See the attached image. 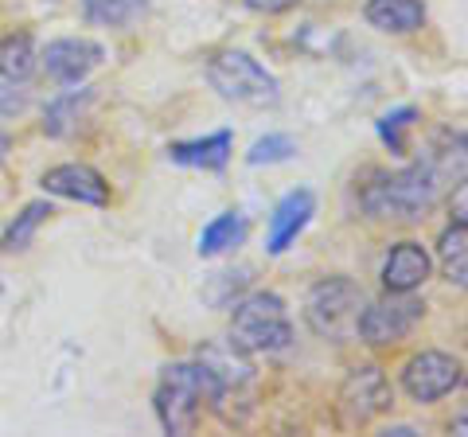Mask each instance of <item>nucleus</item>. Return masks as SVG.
I'll return each instance as SVG.
<instances>
[{
  "label": "nucleus",
  "instance_id": "4be33fe9",
  "mask_svg": "<svg viewBox=\"0 0 468 437\" xmlns=\"http://www.w3.org/2000/svg\"><path fill=\"white\" fill-rule=\"evenodd\" d=\"M414 122H418V110L414 106H402V110H390V113H383L378 118V137H383V144L390 153H406V129H414Z\"/></svg>",
  "mask_w": 468,
  "mask_h": 437
},
{
  "label": "nucleus",
  "instance_id": "0eeeda50",
  "mask_svg": "<svg viewBox=\"0 0 468 437\" xmlns=\"http://www.w3.org/2000/svg\"><path fill=\"white\" fill-rule=\"evenodd\" d=\"M399 383L414 402L430 406V402H441L464 383V368L457 356L441 352V347H421V352H414L402 363Z\"/></svg>",
  "mask_w": 468,
  "mask_h": 437
},
{
  "label": "nucleus",
  "instance_id": "f3484780",
  "mask_svg": "<svg viewBox=\"0 0 468 437\" xmlns=\"http://www.w3.org/2000/svg\"><path fill=\"white\" fill-rule=\"evenodd\" d=\"M242 239H246V218L239 211L215 215L211 223L203 227V235H199V258L227 254V250H234V246H242Z\"/></svg>",
  "mask_w": 468,
  "mask_h": 437
},
{
  "label": "nucleus",
  "instance_id": "9b49d317",
  "mask_svg": "<svg viewBox=\"0 0 468 437\" xmlns=\"http://www.w3.org/2000/svg\"><path fill=\"white\" fill-rule=\"evenodd\" d=\"M430 273H433V254L421 242L406 239V242L390 246V254L383 258L378 278H383L387 293H414V289H421L430 282Z\"/></svg>",
  "mask_w": 468,
  "mask_h": 437
},
{
  "label": "nucleus",
  "instance_id": "f03ea898",
  "mask_svg": "<svg viewBox=\"0 0 468 437\" xmlns=\"http://www.w3.org/2000/svg\"><path fill=\"white\" fill-rule=\"evenodd\" d=\"M218 402H223V395H218L215 375L199 359L168 363L153 390V410L160 418V426H165V433H176V437L196 433V426L203 421V410Z\"/></svg>",
  "mask_w": 468,
  "mask_h": 437
},
{
  "label": "nucleus",
  "instance_id": "2eb2a0df",
  "mask_svg": "<svg viewBox=\"0 0 468 437\" xmlns=\"http://www.w3.org/2000/svg\"><path fill=\"white\" fill-rule=\"evenodd\" d=\"M90 106H94V86L79 82V91H63L58 98L48 101V110H43V133L48 137L79 133V125L86 122V110Z\"/></svg>",
  "mask_w": 468,
  "mask_h": 437
},
{
  "label": "nucleus",
  "instance_id": "7ed1b4c3",
  "mask_svg": "<svg viewBox=\"0 0 468 437\" xmlns=\"http://www.w3.org/2000/svg\"><path fill=\"white\" fill-rule=\"evenodd\" d=\"M230 344H239L246 356H273L292 344V320L285 301L277 293H246L230 309Z\"/></svg>",
  "mask_w": 468,
  "mask_h": 437
},
{
  "label": "nucleus",
  "instance_id": "423d86ee",
  "mask_svg": "<svg viewBox=\"0 0 468 437\" xmlns=\"http://www.w3.org/2000/svg\"><path fill=\"white\" fill-rule=\"evenodd\" d=\"M426 304L414 301V293H387L383 301H367L359 313L356 336L371 347H394L410 340V332L421 325Z\"/></svg>",
  "mask_w": 468,
  "mask_h": 437
},
{
  "label": "nucleus",
  "instance_id": "412c9836",
  "mask_svg": "<svg viewBox=\"0 0 468 437\" xmlns=\"http://www.w3.org/2000/svg\"><path fill=\"white\" fill-rule=\"evenodd\" d=\"M297 156V141H292L289 133H266V137H258L250 144V153H246V165H285V160Z\"/></svg>",
  "mask_w": 468,
  "mask_h": 437
},
{
  "label": "nucleus",
  "instance_id": "39448f33",
  "mask_svg": "<svg viewBox=\"0 0 468 437\" xmlns=\"http://www.w3.org/2000/svg\"><path fill=\"white\" fill-rule=\"evenodd\" d=\"M207 82L211 91H218V98L239 101V106H250V110L277 106V98H282V86H277L270 70L250 51H234V48L211 55Z\"/></svg>",
  "mask_w": 468,
  "mask_h": 437
},
{
  "label": "nucleus",
  "instance_id": "1a4fd4ad",
  "mask_svg": "<svg viewBox=\"0 0 468 437\" xmlns=\"http://www.w3.org/2000/svg\"><path fill=\"white\" fill-rule=\"evenodd\" d=\"M48 70V79L58 86H79L90 79V70L101 67L106 59V48L98 39H82V36H63V39H51L43 55H36Z\"/></svg>",
  "mask_w": 468,
  "mask_h": 437
},
{
  "label": "nucleus",
  "instance_id": "a211bd4d",
  "mask_svg": "<svg viewBox=\"0 0 468 437\" xmlns=\"http://www.w3.org/2000/svg\"><path fill=\"white\" fill-rule=\"evenodd\" d=\"M437 261H441V270H445V278L452 285H461L468 282V230L464 223H452L441 230V239H437Z\"/></svg>",
  "mask_w": 468,
  "mask_h": 437
},
{
  "label": "nucleus",
  "instance_id": "b1692460",
  "mask_svg": "<svg viewBox=\"0 0 468 437\" xmlns=\"http://www.w3.org/2000/svg\"><path fill=\"white\" fill-rule=\"evenodd\" d=\"M250 8H258V12H285V8H292L297 0H246Z\"/></svg>",
  "mask_w": 468,
  "mask_h": 437
},
{
  "label": "nucleus",
  "instance_id": "f8f14e48",
  "mask_svg": "<svg viewBox=\"0 0 468 437\" xmlns=\"http://www.w3.org/2000/svg\"><path fill=\"white\" fill-rule=\"evenodd\" d=\"M316 215V196L309 187H297V192H289L282 203L273 208L270 215V230H266V250L270 254H285L297 235L304 227H309V218Z\"/></svg>",
  "mask_w": 468,
  "mask_h": 437
},
{
  "label": "nucleus",
  "instance_id": "4468645a",
  "mask_svg": "<svg viewBox=\"0 0 468 437\" xmlns=\"http://www.w3.org/2000/svg\"><path fill=\"white\" fill-rule=\"evenodd\" d=\"M363 16H367L375 32L410 36L426 24V0H367Z\"/></svg>",
  "mask_w": 468,
  "mask_h": 437
},
{
  "label": "nucleus",
  "instance_id": "dca6fc26",
  "mask_svg": "<svg viewBox=\"0 0 468 437\" xmlns=\"http://www.w3.org/2000/svg\"><path fill=\"white\" fill-rule=\"evenodd\" d=\"M51 215H55V208H51L48 199L24 203L20 215L12 218V223L5 227V235H0V250H5V254H20V250H27V246H32V239H36V230L48 223Z\"/></svg>",
  "mask_w": 468,
  "mask_h": 437
},
{
  "label": "nucleus",
  "instance_id": "9d476101",
  "mask_svg": "<svg viewBox=\"0 0 468 437\" xmlns=\"http://www.w3.org/2000/svg\"><path fill=\"white\" fill-rule=\"evenodd\" d=\"M39 184H43V192L58 196V199L90 203V208H106V203H110V184H106V176H101L98 168H90V165H79V160L48 168Z\"/></svg>",
  "mask_w": 468,
  "mask_h": 437
},
{
  "label": "nucleus",
  "instance_id": "5701e85b",
  "mask_svg": "<svg viewBox=\"0 0 468 437\" xmlns=\"http://www.w3.org/2000/svg\"><path fill=\"white\" fill-rule=\"evenodd\" d=\"M27 106H32V91L24 82L5 79V86H0V118H20Z\"/></svg>",
  "mask_w": 468,
  "mask_h": 437
},
{
  "label": "nucleus",
  "instance_id": "6ab92c4d",
  "mask_svg": "<svg viewBox=\"0 0 468 437\" xmlns=\"http://www.w3.org/2000/svg\"><path fill=\"white\" fill-rule=\"evenodd\" d=\"M149 12V0H82V16L94 27H129Z\"/></svg>",
  "mask_w": 468,
  "mask_h": 437
},
{
  "label": "nucleus",
  "instance_id": "393cba45",
  "mask_svg": "<svg viewBox=\"0 0 468 437\" xmlns=\"http://www.w3.org/2000/svg\"><path fill=\"white\" fill-rule=\"evenodd\" d=\"M0 8H5V0H0Z\"/></svg>",
  "mask_w": 468,
  "mask_h": 437
},
{
  "label": "nucleus",
  "instance_id": "f257e3e1",
  "mask_svg": "<svg viewBox=\"0 0 468 437\" xmlns=\"http://www.w3.org/2000/svg\"><path fill=\"white\" fill-rule=\"evenodd\" d=\"M457 184H464V133L461 129H441V133H433L426 153L414 165L399 172H371L367 184L359 187V203L371 218L418 223Z\"/></svg>",
  "mask_w": 468,
  "mask_h": 437
},
{
  "label": "nucleus",
  "instance_id": "6e6552de",
  "mask_svg": "<svg viewBox=\"0 0 468 437\" xmlns=\"http://www.w3.org/2000/svg\"><path fill=\"white\" fill-rule=\"evenodd\" d=\"M340 410L351 426H363V421L394 410V387L378 363H363V368L347 371L340 387Z\"/></svg>",
  "mask_w": 468,
  "mask_h": 437
},
{
  "label": "nucleus",
  "instance_id": "20e7f679",
  "mask_svg": "<svg viewBox=\"0 0 468 437\" xmlns=\"http://www.w3.org/2000/svg\"><path fill=\"white\" fill-rule=\"evenodd\" d=\"M363 304H367V293H363L359 282L340 278V273H335V278H320L309 293H304V325H309L320 340L347 344V340H356Z\"/></svg>",
  "mask_w": 468,
  "mask_h": 437
},
{
  "label": "nucleus",
  "instance_id": "aec40b11",
  "mask_svg": "<svg viewBox=\"0 0 468 437\" xmlns=\"http://www.w3.org/2000/svg\"><path fill=\"white\" fill-rule=\"evenodd\" d=\"M36 70V43L27 32L20 36H5L0 39V79L24 82Z\"/></svg>",
  "mask_w": 468,
  "mask_h": 437
},
{
  "label": "nucleus",
  "instance_id": "ddd939ff",
  "mask_svg": "<svg viewBox=\"0 0 468 437\" xmlns=\"http://www.w3.org/2000/svg\"><path fill=\"white\" fill-rule=\"evenodd\" d=\"M230 153H234V133H230V129H218V133L196 137V141H176V144H168V160H172V165L207 168V172H223Z\"/></svg>",
  "mask_w": 468,
  "mask_h": 437
}]
</instances>
